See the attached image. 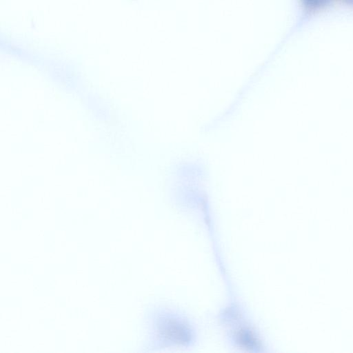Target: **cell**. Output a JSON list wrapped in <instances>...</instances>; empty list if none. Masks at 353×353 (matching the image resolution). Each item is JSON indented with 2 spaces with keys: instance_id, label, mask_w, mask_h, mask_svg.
Segmentation results:
<instances>
[{
  "instance_id": "obj_1",
  "label": "cell",
  "mask_w": 353,
  "mask_h": 353,
  "mask_svg": "<svg viewBox=\"0 0 353 353\" xmlns=\"http://www.w3.org/2000/svg\"><path fill=\"white\" fill-rule=\"evenodd\" d=\"M147 340L144 351L165 348H186L197 340L193 321L177 310L158 306L146 314Z\"/></svg>"
},
{
  "instance_id": "obj_2",
  "label": "cell",
  "mask_w": 353,
  "mask_h": 353,
  "mask_svg": "<svg viewBox=\"0 0 353 353\" xmlns=\"http://www.w3.org/2000/svg\"><path fill=\"white\" fill-rule=\"evenodd\" d=\"M330 0H304V3L307 6L310 8H319Z\"/></svg>"
}]
</instances>
